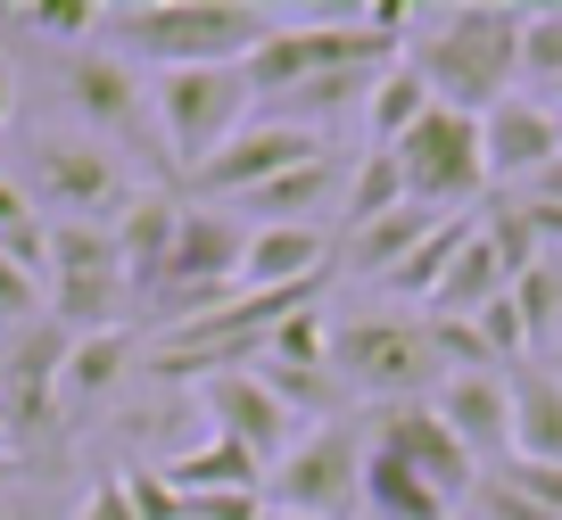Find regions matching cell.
I'll list each match as a JSON object with an SVG mask.
<instances>
[{
	"label": "cell",
	"mask_w": 562,
	"mask_h": 520,
	"mask_svg": "<svg viewBox=\"0 0 562 520\" xmlns=\"http://www.w3.org/2000/svg\"><path fill=\"white\" fill-rule=\"evenodd\" d=\"M58 91H67V108L83 116V133L100 140V149L166 166L158 157V116H149V75H140L124 50H108V42L67 50L58 58Z\"/></svg>",
	"instance_id": "6"
},
{
	"label": "cell",
	"mask_w": 562,
	"mask_h": 520,
	"mask_svg": "<svg viewBox=\"0 0 562 520\" xmlns=\"http://www.w3.org/2000/svg\"><path fill=\"white\" fill-rule=\"evenodd\" d=\"M158 479L175 487V496H265V463L240 454L232 438H199L191 454L158 463Z\"/></svg>",
	"instance_id": "21"
},
{
	"label": "cell",
	"mask_w": 562,
	"mask_h": 520,
	"mask_svg": "<svg viewBox=\"0 0 562 520\" xmlns=\"http://www.w3.org/2000/svg\"><path fill=\"white\" fill-rule=\"evenodd\" d=\"M339 182H348V173H339V149L331 157H306V166H290V173H273V182H265V191H248L240 207V224H315L323 207H331L339 199Z\"/></svg>",
	"instance_id": "18"
},
{
	"label": "cell",
	"mask_w": 562,
	"mask_h": 520,
	"mask_svg": "<svg viewBox=\"0 0 562 520\" xmlns=\"http://www.w3.org/2000/svg\"><path fill=\"white\" fill-rule=\"evenodd\" d=\"M364 512L372 520H456V504H447L439 487H422L397 454H381L364 438Z\"/></svg>",
	"instance_id": "24"
},
{
	"label": "cell",
	"mask_w": 562,
	"mask_h": 520,
	"mask_svg": "<svg viewBox=\"0 0 562 520\" xmlns=\"http://www.w3.org/2000/svg\"><path fill=\"white\" fill-rule=\"evenodd\" d=\"M521 83L529 91L562 83V9H529L521 18Z\"/></svg>",
	"instance_id": "30"
},
{
	"label": "cell",
	"mask_w": 562,
	"mask_h": 520,
	"mask_svg": "<svg viewBox=\"0 0 562 520\" xmlns=\"http://www.w3.org/2000/svg\"><path fill=\"white\" fill-rule=\"evenodd\" d=\"M175 224H182V199H166V191H133V199H124V215L108 224V240H116L124 273H133V297L158 290L166 248H175Z\"/></svg>",
	"instance_id": "17"
},
{
	"label": "cell",
	"mask_w": 562,
	"mask_h": 520,
	"mask_svg": "<svg viewBox=\"0 0 562 520\" xmlns=\"http://www.w3.org/2000/svg\"><path fill=\"white\" fill-rule=\"evenodd\" d=\"M191 388H199V414H207V438H232V446L257 454L265 471L299 446V414H290L257 372H207V381H191Z\"/></svg>",
	"instance_id": "13"
},
{
	"label": "cell",
	"mask_w": 562,
	"mask_h": 520,
	"mask_svg": "<svg viewBox=\"0 0 562 520\" xmlns=\"http://www.w3.org/2000/svg\"><path fill=\"white\" fill-rule=\"evenodd\" d=\"M124 372H133V330H91V339H75L67 381H58V430L83 421V414H100V405L124 388Z\"/></svg>",
	"instance_id": "19"
},
{
	"label": "cell",
	"mask_w": 562,
	"mask_h": 520,
	"mask_svg": "<svg viewBox=\"0 0 562 520\" xmlns=\"http://www.w3.org/2000/svg\"><path fill=\"white\" fill-rule=\"evenodd\" d=\"M389 157H397V173H405V199L430 207V215H463L480 191H488V166H480V116H463V108H430Z\"/></svg>",
	"instance_id": "9"
},
{
	"label": "cell",
	"mask_w": 562,
	"mask_h": 520,
	"mask_svg": "<svg viewBox=\"0 0 562 520\" xmlns=\"http://www.w3.org/2000/svg\"><path fill=\"white\" fill-rule=\"evenodd\" d=\"M472 231H480V215H472V207H463V215H439V231H430V240H422L414 257H405L397 273L381 281V290H397V297H422V306H430V290L447 281V264L463 257V240H472Z\"/></svg>",
	"instance_id": "25"
},
{
	"label": "cell",
	"mask_w": 562,
	"mask_h": 520,
	"mask_svg": "<svg viewBox=\"0 0 562 520\" xmlns=\"http://www.w3.org/2000/svg\"><path fill=\"white\" fill-rule=\"evenodd\" d=\"M75 330L67 323H25L0 339V438H9V463L42 454L58 438V381H67Z\"/></svg>",
	"instance_id": "8"
},
{
	"label": "cell",
	"mask_w": 562,
	"mask_h": 520,
	"mask_svg": "<svg viewBox=\"0 0 562 520\" xmlns=\"http://www.w3.org/2000/svg\"><path fill=\"white\" fill-rule=\"evenodd\" d=\"M9 116H18V75H9V50H0V133H9Z\"/></svg>",
	"instance_id": "33"
},
{
	"label": "cell",
	"mask_w": 562,
	"mask_h": 520,
	"mask_svg": "<svg viewBox=\"0 0 562 520\" xmlns=\"http://www.w3.org/2000/svg\"><path fill=\"white\" fill-rule=\"evenodd\" d=\"M538 100H554V108H562V83H554V91H538Z\"/></svg>",
	"instance_id": "34"
},
{
	"label": "cell",
	"mask_w": 562,
	"mask_h": 520,
	"mask_svg": "<svg viewBox=\"0 0 562 520\" xmlns=\"http://www.w3.org/2000/svg\"><path fill=\"white\" fill-rule=\"evenodd\" d=\"M554 157H562V108L554 100L505 91L496 108H480V166H488V182L521 191V182H538Z\"/></svg>",
	"instance_id": "14"
},
{
	"label": "cell",
	"mask_w": 562,
	"mask_h": 520,
	"mask_svg": "<svg viewBox=\"0 0 562 520\" xmlns=\"http://www.w3.org/2000/svg\"><path fill=\"white\" fill-rule=\"evenodd\" d=\"M430 108H439V100H430V83H422L414 58L397 50L381 75H372V91H364V140H372V149H397V140L414 133Z\"/></svg>",
	"instance_id": "23"
},
{
	"label": "cell",
	"mask_w": 562,
	"mask_h": 520,
	"mask_svg": "<svg viewBox=\"0 0 562 520\" xmlns=\"http://www.w3.org/2000/svg\"><path fill=\"white\" fill-rule=\"evenodd\" d=\"M42 314H50L42 281L25 273V264H9V257H0V339H9V330H25V323H42Z\"/></svg>",
	"instance_id": "32"
},
{
	"label": "cell",
	"mask_w": 562,
	"mask_h": 520,
	"mask_svg": "<svg viewBox=\"0 0 562 520\" xmlns=\"http://www.w3.org/2000/svg\"><path fill=\"white\" fill-rule=\"evenodd\" d=\"M133 182H124V157L100 149L91 133H42L34 140V207L50 224H116Z\"/></svg>",
	"instance_id": "10"
},
{
	"label": "cell",
	"mask_w": 562,
	"mask_h": 520,
	"mask_svg": "<svg viewBox=\"0 0 562 520\" xmlns=\"http://www.w3.org/2000/svg\"><path fill=\"white\" fill-rule=\"evenodd\" d=\"M339 248L323 224H248V257H240V290H315L331 281Z\"/></svg>",
	"instance_id": "16"
},
{
	"label": "cell",
	"mask_w": 562,
	"mask_h": 520,
	"mask_svg": "<svg viewBox=\"0 0 562 520\" xmlns=\"http://www.w3.org/2000/svg\"><path fill=\"white\" fill-rule=\"evenodd\" d=\"M0 257L25 264L34 281L50 264V215L34 207V191H18V173H0Z\"/></svg>",
	"instance_id": "26"
},
{
	"label": "cell",
	"mask_w": 562,
	"mask_h": 520,
	"mask_svg": "<svg viewBox=\"0 0 562 520\" xmlns=\"http://www.w3.org/2000/svg\"><path fill=\"white\" fill-rule=\"evenodd\" d=\"M480 479H488L496 496L529 504V512L562 520V463H496V471H480Z\"/></svg>",
	"instance_id": "29"
},
{
	"label": "cell",
	"mask_w": 562,
	"mask_h": 520,
	"mask_svg": "<svg viewBox=\"0 0 562 520\" xmlns=\"http://www.w3.org/2000/svg\"><path fill=\"white\" fill-rule=\"evenodd\" d=\"M430 414H439L447 430L472 446V463H480V471L513 463V372H496V364L447 372V381L430 388Z\"/></svg>",
	"instance_id": "15"
},
{
	"label": "cell",
	"mask_w": 562,
	"mask_h": 520,
	"mask_svg": "<svg viewBox=\"0 0 562 520\" xmlns=\"http://www.w3.org/2000/svg\"><path fill=\"white\" fill-rule=\"evenodd\" d=\"M9 25H34V34L50 42H83L100 34V0H18V9H0Z\"/></svg>",
	"instance_id": "31"
},
{
	"label": "cell",
	"mask_w": 562,
	"mask_h": 520,
	"mask_svg": "<svg viewBox=\"0 0 562 520\" xmlns=\"http://www.w3.org/2000/svg\"><path fill=\"white\" fill-rule=\"evenodd\" d=\"M513 314H521V330H529V355H538L546 339H554V323H562V264L554 257H538L529 273H513Z\"/></svg>",
	"instance_id": "27"
},
{
	"label": "cell",
	"mask_w": 562,
	"mask_h": 520,
	"mask_svg": "<svg viewBox=\"0 0 562 520\" xmlns=\"http://www.w3.org/2000/svg\"><path fill=\"white\" fill-rule=\"evenodd\" d=\"M364 438H372L381 454H397L422 487H439L447 504H463V496L480 487L472 446H463V438L430 414V397H422V405H372V414H364Z\"/></svg>",
	"instance_id": "12"
},
{
	"label": "cell",
	"mask_w": 562,
	"mask_h": 520,
	"mask_svg": "<svg viewBox=\"0 0 562 520\" xmlns=\"http://www.w3.org/2000/svg\"><path fill=\"white\" fill-rule=\"evenodd\" d=\"M331 149H339V140H323V133H299V124H281V116H248L240 133H232L191 182H182V191H191L199 207H240V199L265 191L273 173L306 166V157H331Z\"/></svg>",
	"instance_id": "11"
},
{
	"label": "cell",
	"mask_w": 562,
	"mask_h": 520,
	"mask_svg": "<svg viewBox=\"0 0 562 520\" xmlns=\"http://www.w3.org/2000/svg\"><path fill=\"white\" fill-rule=\"evenodd\" d=\"M265 512H306V520L364 512V421H315L265 471Z\"/></svg>",
	"instance_id": "7"
},
{
	"label": "cell",
	"mask_w": 562,
	"mask_h": 520,
	"mask_svg": "<svg viewBox=\"0 0 562 520\" xmlns=\"http://www.w3.org/2000/svg\"><path fill=\"white\" fill-rule=\"evenodd\" d=\"M331 372L364 405H422L447 381V355L430 314L422 323L414 314H356V323H331Z\"/></svg>",
	"instance_id": "3"
},
{
	"label": "cell",
	"mask_w": 562,
	"mask_h": 520,
	"mask_svg": "<svg viewBox=\"0 0 562 520\" xmlns=\"http://www.w3.org/2000/svg\"><path fill=\"white\" fill-rule=\"evenodd\" d=\"M521 18L529 9H505V0H463V9L430 18V34L405 42V58H414V75L430 83L439 108L480 116L521 83Z\"/></svg>",
	"instance_id": "2"
},
{
	"label": "cell",
	"mask_w": 562,
	"mask_h": 520,
	"mask_svg": "<svg viewBox=\"0 0 562 520\" xmlns=\"http://www.w3.org/2000/svg\"><path fill=\"white\" fill-rule=\"evenodd\" d=\"M149 116H158V157L175 182H191L248 116H257V91L240 67H166L149 75Z\"/></svg>",
	"instance_id": "4"
},
{
	"label": "cell",
	"mask_w": 562,
	"mask_h": 520,
	"mask_svg": "<svg viewBox=\"0 0 562 520\" xmlns=\"http://www.w3.org/2000/svg\"><path fill=\"white\" fill-rule=\"evenodd\" d=\"M389 207H405V173H397V157H389V149H364L356 191H348V231L372 224V215H389Z\"/></svg>",
	"instance_id": "28"
},
{
	"label": "cell",
	"mask_w": 562,
	"mask_h": 520,
	"mask_svg": "<svg viewBox=\"0 0 562 520\" xmlns=\"http://www.w3.org/2000/svg\"><path fill=\"white\" fill-rule=\"evenodd\" d=\"M513 463H562V372H513Z\"/></svg>",
	"instance_id": "22"
},
{
	"label": "cell",
	"mask_w": 562,
	"mask_h": 520,
	"mask_svg": "<svg viewBox=\"0 0 562 520\" xmlns=\"http://www.w3.org/2000/svg\"><path fill=\"white\" fill-rule=\"evenodd\" d=\"M430 231H439V215L405 199V207H389V215H372V224H356L348 248H339V264H348V273H364V281H389L422 240H430Z\"/></svg>",
	"instance_id": "20"
},
{
	"label": "cell",
	"mask_w": 562,
	"mask_h": 520,
	"mask_svg": "<svg viewBox=\"0 0 562 520\" xmlns=\"http://www.w3.org/2000/svg\"><path fill=\"white\" fill-rule=\"evenodd\" d=\"M265 520H306V512H265Z\"/></svg>",
	"instance_id": "35"
},
{
	"label": "cell",
	"mask_w": 562,
	"mask_h": 520,
	"mask_svg": "<svg viewBox=\"0 0 562 520\" xmlns=\"http://www.w3.org/2000/svg\"><path fill=\"white\" fill-rule=\"evenodd\" d=\"M42 297H50V323H67L75 339H91V330H133V273H124L108 224H50Z\"/></svg>",
	"instance_id": "5"
},
{
	"label": "cell",
	"mask_w": 562,
	"mask_h": 520,
	"mask_svg": "<svg viewBox=\"0 0 562 520\" xmlns=\"http://www.w3.org/2000/svg\"><path fill=\"white\" fill-rule=\"evenodd\" d=\"M108 50H124L133 67H240L265 34H273V9H248V0H116L100 9Z\"/></svg>",
	"instance_id": "1"
}]
</instances>
